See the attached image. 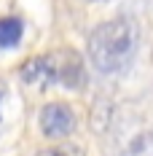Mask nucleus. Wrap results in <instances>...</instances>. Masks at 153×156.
I'll return each mask as SVG.
<instances>
[{
    "instance_id": "nucleus-1",
    "label": "nucleus",
    "mask_w": 153,
    "mask_h": 156,
    "mask_svg": "<svg viewBox=\"0 0 153 156\" xmlns=\"http://www.w3.org/2000/svg\"><path fill=\"white\" fill-rule=\"evenodd\" d=\"M137 54V27L129 19H113L97 24L89 35V57L92 65L102 73L126 70Z\"/></svg>"
},
{
    "instance_id": "nucleus-2",
    "label": "nucleus",
    "mask_w": 153,
    "mask_h": 156,
    "mask_svg": "<svg viewBox=\"0 0 153 156\" xmlns=\"http://www.w3.org/2000/svg\"><path fill=\"white\" fill-rule=\"evenodd\" d=\"M40 132L43 137L48 140H64L75 132L78 119H75V110L70 108L67 102H48L40 108Z\"/></svg>"
},
{
    "instance_id": "nucleus-3",
    "label": "nucleus",
    "mask_w": 153,
    "mask_h": 156,
    "mask_svg": "<svg viewBox=\"0 0 153 156\" xmlns=\"http://www.w3.org/2000/svg\"><path fill=\"white\" fill-rule=\"evenodd\" d=\"M22 81L38 86V89H46L59 83V70H57V54H43V57H32L22 65Z\"/></svg>"
},
{
    "instance_id": "nucleus-4",
    "label": "nucleus",
    "mask_w": 153,
    "mask_h": 156,
    "mask_svg": "<svg viewBox=\"0 0 153 156\" xmlns=\"http://www.w3.org/2000/svg\"><path fill=\"white\" fill-rule=\"evenodd\" d=\"M57 70H59V83L67 89H81L86 83V70L75 51H57Z\"/></svg>"
},
{
    "instance_id": "nucleus-5",
    "label": "nucleus",
    "mask_w": 153,
    "mask_h": 156,
    "mask_svg": "<svg viewBox=\"0 0 153 156\" xmlns=\"http://www.w3.org/2000/svg\"><path fill=\"white\" fill-rule=\"evenodd\" d=\"M22 32H24L22 19H16V16H3V19H0V48L19 46Z\"/></svg>"
},
{
    "instance_id": "nucleus-6",
    "label": "nucleus",
    "mask_w": 153,
    "mask_h": 156,
    "mask_svg": "<svg viewBox=\"0 0 153 156\" xmlns=\"http://www.w3.org/2000/svg\"><path fill=\"white\" fill-rule=\"evenodd\" d=\"M35 156H86V154H83V148L75 145V143H57V145L40 148Z\"/></svg>"
}]
</instances>
